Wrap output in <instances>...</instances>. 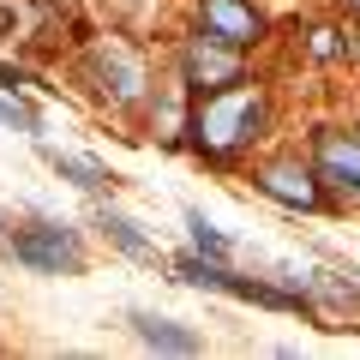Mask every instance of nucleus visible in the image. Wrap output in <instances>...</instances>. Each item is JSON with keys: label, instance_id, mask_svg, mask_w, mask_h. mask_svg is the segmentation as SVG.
<instances>
[{"label": "nucleus", "instance_id": "f257e3e1", "mask_svg": "<svg viewBox=\"0 0 360 360\" xmlns=\"http://www.w3.org/2000/svg\"><path fill=\"white\" fill-rule=\"evenodd\" d=\"M264 120H270V103L258 96V90L222 84V90H210L205 103H198L193 144L210 150V156H234V150H246L252 139H264Z\"/></svg>", "mask_w": 360, "mask_h": 360}, {"label": "nucleus", "instance_id": "f03ea898", "mask_svg": "<svg viewBox=\"0 0 360 360\" xmlns=\"http://www.w3.org/2000/svg\"><path fill=\"white\" fill-rule=\"evenodd\" d=\"M13 258L30 264V270H42V276H78L84 270V246H78V234L66 222H30V229H18Z\"/></svg>", "mask_w": 360, "mask_h": 360}, {"label": "nucleus", "instance_id": "7ed1b4c3", "mask_svg": "<svg viewBox=\"0 0 360 360\" xmlns=\"http://www.w3.org/2000/svg\"><path fill=\"white\" fill-rule=\"evenodd\" d=\"M198 30L229 49H252L264 37V18L252 13V0H198Z\"/></svg>", "mask_w": 360, "mask_h": 360}, {"label": "nucleus", "instance_id": "20e7f679", "mask_svg": "<svg viewBox=\"0 0 360 360\" xmlns=\"http://www.w3.org/2000/svg\"><path fill=\"white\" fill-rule=\"evenodd\" d=\"M186 78H193V84H205V90L234 84V78H240V49H229V42H217V37H205V30H198V42L186 49Z\"/></svg>", "mask_w": 360, "mask_h": 360}, {"label": "nucleus", "instance_id": "39448f33", "mask_svg": "<svg viewBox=\"0 0 360 360\" xmlns=\"http://www.w3.org/2000/svg\"><path fill=\"white\" fill-rule=\"evenodd\" d=\"M258 193H270L276 205H288V210H319V180H312V168H300V162L258 168Z\"/></svg>", "mask_w": 360, "mask_h": 360}, {"label": "nucleus", "instance_id": "423d86ee", "mask_svg": "<svg viewBox=\"0 0 360 360\" xmlns=\"http://www.w3.org/2000/svg\"><path fill=\"white\" fill-rule=\"evenodd\" d=\"M90 72H96V78H108L103 90H115L120 103H139V96H144V66L132 60L127 49H115V42H103V49L90 54Z\"/></svg>", "mask_w": 360, "mask_h": 360}, {"label": "nucleus", "instance_id": "0eeeda50", "mask_svg": "<svg viewBox=\"0 0 360 360\" xmlns=\"http://www.w3.org/2000/svg\"><path fill=\"white\" fill-rule=\"evenodd\" d=\"M319 174L330 180V186H342V193L360 198V139H342V132L319 139Z\"/></svg>", "mask_w": 360, "mask_h": 360}, {"label": "nucleus", "instance_id": "6e6552de", "mask_svg": "<svg viewBox=\"0 0 360 360\" xmlns=\"http://www.w3.org/2000/svg\"><path fill=\"white\" fill-rule=\"evenodd\" d=\"M132 330H139L144 342L156 348V354H198V330H186V324H174V319H156V312H132Z\"/></svg>", "mask_w": 360, "mask_h": 360}, {"label": "nucleus", "instance_id": "1a4fd4ad", "mask_svg": "<svg viewBox=\"0 0 360 360\" xmlns=\"http://www.w3.org/2000/svg\"><path fill=\"white\" fill-rule=\"evenodd\" d=\"M96 229H103V234H108V240H115L127 258H144V264H156V240H150V234H144L139 222L127 217V210H108V205H103V210H96Z\"/></svg>", "mask_w": 360, "mask_h": 360}, {"label": "nucleus", "instance_id": "9d476101", "mask_svg": "<svg viewBox=\"0 0 360 360\" xmlns=\"http://www.w3.org/2000/svg\"><path fill=\"white\" fill-rule=\"evenodd\" d=\"M42 156H49L54 174H66L72 186H84V193H103L108 180H115L103 162H96V156H72V150H54V144H42Z\"/></svg>", "mask_w": 360, "mask_h": 360}, {"label": "nucleus", "instance_id": "9b49d317", "mask_svg": "<svg viewBox=\"0 0 360 360\" xmlns=\"http://www.w3.org/2000/svg\"><path fill=\"white\" fill-rule=\"evenodd\" d=\"M186 229H193V246H198V252H210V258H229V252H234V240L217 229V222H205V210H186Z\"/></svg>", "mask_w": 360, "mask_h": 360}, {"label": "nucleus", "instance_id": "f8f14e48", "mask_svg": "<svg viewBox=\"0 0 360 360\" xmlns=\"http://www.w3.org/2000/svg\"><path fill=\"white\" fill-rule=\"evenodd\" d=\"M0 127H25V132H37V115H30V108H18V103H6V96H0Z\"/></svg>", "mask_w": 360, "mask_h": 360}, {"label": "nucleus", "instance_id": "ddd939ff", "mask_svg": "<svg viewBox=\"0 0 360 360\" xmlns=\"http://www.w3.org/2000/svg\"><path fill=\"white\" fill-rule=\"evenodd\" d=\"M312 37H319V42H312V54H319V60H330V54L342 49V42H336V30H312Z\"/></svg>", "mask_w": 360, "mask_h": 360}, {"label": "nucleus", "instance_id": "4468645a", "mask_svg": "<svg viewBox=\"0 0 360 360\" xmlns=\"http://www.w3.org/2000/svg\"><path fill=\"white\" fill-rule=\"evenodd\" d=\"M348 6H354V13H360V0H348Z\"/></svg>", "mask_w": 360, "mask_h": 360}, {"label": "nucleus", "instance_id": "2eb2a0df", "mask_svg": "<svg viewBox=\"0 0 360 360\" xmlns=\"http://www.w3.org/2000/svg\"><path fill=\"white\" fill-rule=\"evenodd\" d=\"M0 229H6V217H0Z\"/></svg>", "mask_w": 360, "mask_h": 360}]
</instances>
